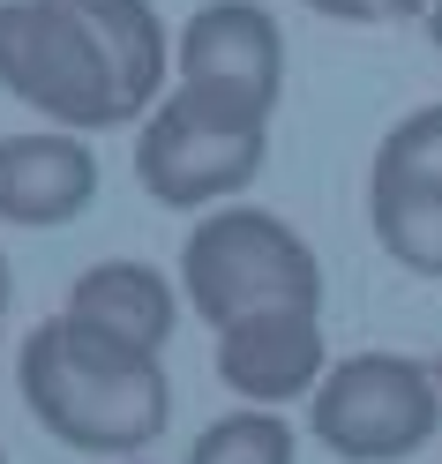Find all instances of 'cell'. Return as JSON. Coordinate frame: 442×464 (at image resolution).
I'll use <instances>...</instances> for the list:
<instances>
[{
    "instance_id": "10",
    "label": "cell",
    "mask_w": 442,
    "mask_h": 464,
    "mask_svg": "<svg viewBox=\"0 0 442 464\" xmlns=\"http://www.w3.org/2000/svg\"><path fill=\"white\" fill-rule=\"evenodd\" d=\"M68 307L91 314L98 330L128 337V344H151V353H165L172 323H181V293H172L151 263H98V270H83Z\"/></svg>"
},
{
    "instance_id": "4",
    "label": "cell",
    "mask_w": 442,
    "mask_h": 464,
    "mask_svg": "<svg viewBox=\"0 0 442 464\" xmlns=\"http://www.w3.org/2000/svg\"><path fill=\"white\" fill-rule=\"evenodd\" d=\"M262 158H270V121H248L188 82H172L135 121V180L165 210H218L255 188Z\"/></svg>"
},
{
    "instance_id": "12",
    "label": "cell",
    "mask_w": 442,
    "mask_h": 464,
    "mask_svg": "<svg viewBox=\"0 0 442 464\" xmlns=\"http://www.w3.org/2000/svg\"><path fill=\"white\" fill-rule=\"evenodd\" d=\"M300 8L330 15V23H398V15H412V0H300Z\"/></svg>"
},
{
    "instance_id": "11",
    "label": "cell",
    "mask_w": 442,
    "mask_h": 464,
    "mask_svg": "<svg viewBox=\"0 0 442 464\" xmlns=\"http://www.w3.org/2000/svg\"><path fill=\"white\" fill-rule=\"evenodd\" d=\"M292 457H300V442L278 420V404H248V412L211 420L188 450V464H292Z\"/></svg>"
},
{
    "instance_id": "2",
    "label": "cell",
    "mask_w": 442,
    "mask_h": 464,
    "mask_svg": "<svg viewBox=\"0 0 442 464\" xmlns=\"http://www.w3.org/2000/svg\"><path fill=\"white\" fill-rule=\"evenodd\" d=\"M15 390L31 420L75 457H135L151 450L172 420V382L151 344H128L98 330L91 314L61 307L53 323L23 337Z\"/></svg>"
},
{
    "instance_id": "13",
    "label": "cell",
    "mask_w": 442,
    "mask_h": 464,
    "mask_svg": "<svg viewBox=\"0 0 442 464\" xmlns=\"http://www.w3.org/2000/svg\"><path fill=\"white\" fill-rule=\"evenodd\" d=\"M8 300H15V277H8V255H0V323H8Z\"/></svg>"
},
{
    "instance_id": "5",
    "label": "cell",
    "mask_w": 442,
    "mask_h": 464,
    "mask_svg": "<svg viewBox=\"0 0 442 464\" xmlns=\"http://www.w3.org/2000/svg\"><path fill=\"white\" fill-rule=\"evenodd\" d=\"M435 427H442L435 374L398 353H352L308 397V434L345 464H405L435 442Z\"/></svg>"
},
{
    "instance_id": "3",
    "label": "cell",
    "mask_w": 442,
    "mask_h": 464,
    "mask_svg": "<svg viewBox=\"0 0 442 464\" xmlns=\"http://www.w3.org/2000/svg\"><path fill=\"white\" fill-rule=\"evenodd\" d=\"M181 300L211 330L270 314V307H322V263L285 218L248 210V202H218L181 247Z\"/></svg>"
},
{
    "instance_id": "14",
    "label": "cell",
    "mask_w": 442,
    "mask_h": 464,
    "mask_svg": "<svg viewBox=\"0 0 442 464\" xmlns=\"http://www.w3.org/2000/svg\"><path fill=\"white\" fill-rule=\"evenodd\" d=\"M427 38H435V53H442V0H427Z\"/></svg>"
},
{
    "instance_id": "15",
    "label": "cell",
    "mask_w": 442,
    "mask_h": 464,
    "mask_svg": "<svg viewBox=\"0 0 442 464\" xmlns=\"http://www.w3.org/2000/svg\"><path fill=\"white\" fill-rule=\"evenodd\" d=\"M0 464H8V450H0Z\"/></svg>"
},
{
    "instance_id": "9",
    "label": "cell",
    "mask_w": 442,
    "mask_h": 464,
    "mask_svg": "<svg viewBox=\"0 0 442 464\" xmlns=\"http://www.w3.org/2000/svg\"><path fill=\"white\" fill-rule=\"evenodd\" d=\"M98 202V150L83 142V128H31V135H0V225L53 232L75 225Z\"/></svg>"
},
{
    "instance_id": "7",
    "label": "cell",
    "mask_w": 442,
    "mask_h": 464,
    "mask_svg": "<svg viewBox=\"0 0 442 464\" xmlns=\"http://www.w3.org/2000/svg\"><path fill=\"white\" fill-rule=\"evenodd\" d=\"M375 247L412 277H442V105H420L375 142L368 165Z\"/></svg>"
},
{
    "instance_id": "1",
    "label": "cell",
    "mask_w": 442,
    "mask_h": 464,
    "mask_svg": "<svg viewBox=\"0 0 442 464\" xmlns=\"http://www.w3.org/2000/svg\"><path fill=\"white\" fill-rule=\"evenodd\" d=\"M165 68L151 0H0V91L53 128H135L165 98Z\"/></svg>"
},
{
    "instance_id": "6",
    "label": "cell",
    "mask_w": 442,
    "mask_h": 464,
    "mask_svg": "<svg viewBox=\"0 0 442 464\" xmlns=\"http://www.w3.org/2000/svg\"><path fill=\"white\" fill-rule=\"evenodd\" d=\"M172 75L248 121H270L285 98V31L262 0H202L172 38Z\"/></svg>"
},
{
    "instance_id": "8",
    "label": "cell",
    "mask_w": 442,
    "mask_h": 464,
    "mask_svg": "<svg viewBox=\"0 0 442 464\" xmlns=\"http://www.w3.org/2000/svg\"><path fill=\"white\" fill-rule=\"evenodd\" d=\"M322 374H330L322 307H270V314H248V323L218 330V382L248 404L315 397Z\"/></svg>"
}]
</instances>
